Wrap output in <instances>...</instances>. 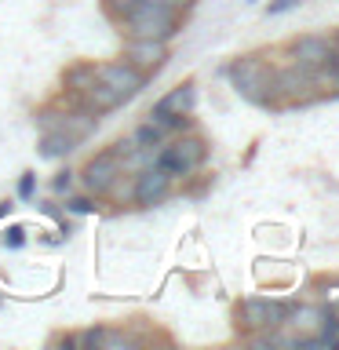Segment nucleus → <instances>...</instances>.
<instances>
[{
	"label": "nucleus",
	"mask_w": 339,
	"mask_h": 350,
	"mask_svg": "<svg viewBox=\"0 0 339 350\" xmlns=\"http://www.w3.org/2000/svg\"><path fill=\"white\" fill-rule=\"evenodd\" d=\"M124 37H153V40H172L182 29V11L157 4V0H135L124 18L117 22Z\"/></svg>",
	"instance_id": "1"
},
{
	"label": "nucleus",
	"mask_w": 339,
	"mask_h": 350,
	"mask_svg": "<svg viewBox=\"0 0 339 350\" xmlns=\"http://www.w3.org/2000/svg\"><path fill=\"white\" fill-rule=\"evenodd\" d=\"M321 103L314 84V73L299 62H284L273 66V81H270V109H295V106H314Z\"/></svg>",
	"instance_id": "2"
},
{
	"label": "nucleus",
	"mask_w": 339,
	"mask_h": 350,
	"mask_svg": "<svg viewBox=\"0 0 339 350\" xmlns=\"http://www.w3.org/2000/svg\"><path fill=\"white\" fill-rule=\"evenodd\" d=\"M226 81L230 88L252 106L270 109V81H273V62H267L262 55H241L226 66Z\"/></svg>",
	"instance_id": "3"
},
{
	"label": "nucleus",
	"mask_w": 339,
	"mask_h": 350,
	"mask_svg": "<svg viewBox=\"0 0 339 350\" xmlns=\"http://www.w3.org/2000/svg\"><path fill=\"white\" fill-rule=\"evenodd\" d=\"M208 161V146L201 135H179L175 142H168V146L153 150V164L157 168H164L172 175V179H190V175L201 172V164Z\"/></svg>",
	"instance_id": "4"
},
{
	"label": "nucleus",
	"mask_w": 339,
	"mask_h": 350,
	"mask_svg": "<svg viewBox=\"0 0 339 350\" xmlns=\"http://www.w3.org/2000/svg\"><path fill=\"white\" fill-rule=\"evenodd\" d=\"M193 106H197V84L186 81V84L172 88L164 98H157V103H153L150 120L164 131V135H172V131H186V128H190Z\"/></svg>",
	"instance_id": "5"
},
{
	"label": "nucleus",
	"mask_w": 339,
	"mask_h": 350,
	"mask_svg": "<svg viewBox=\"0 0 339 350\" xmlns=\"http://www.w3.org/2000/svg\"><path fill=\"white\" fill-rule=\"evenodd\" d=\"M288 317V303L284 299H267V295H248L237 303V332L259 336L270 328H281Z\"/></svg>",
	"instance_id": "6"
},
{
	"label": "nucleus",
	"mask_w": 339,
	"mask_h": 350,
	"mask_svg": "<svg viewBox=\"0 0 339 350\" xmlns=\"http://www.w3.org/2000/svg\"><path fill=\"white\" fill-rule=\"evenodd\" d=\"M81 186L87 193H95V197H109V190H113V183L124 175V164H120V157L113 150H103V153H95L92 161L84 164L81 172Z\"/></svg>",
	"instance_id": "7"
},
{
	"label": "nucleus",
	"mask_w": 339,
	"mask_h": 350,
	"mask_svg": "<svg viewBox=\"0 0 339 350\" xmlns=\"http://www.w3.org/2000/svg\"><path fill=\"white\" fill-rule=\"evenodd\" d=\"M172 175L157 168V164H146V168H139V172H131V201H135L139 208H153V204H161L164 197L172 193Z\"/></svg>",
	"instance_id": "8"
},
{
	"label": "nucleus",
	"mask_w": 339,
	"mask_h": 350,
	"mask_svg": "<svg viewBox=\"0 0 339 350\" xmlns=\"http://www.w3.org/2000/svg\"><path fill=\"white\" fill-rule=\"evenodd\" d=\"M95 77L103 81L109 92H117L120 98H131V95H139L142 88H146V81L150 77L142 73V70H135L131 62H124V59H113V62H95Z\"/></svg>",
	"instance_id": "9"
},
{
	"label": "nucleus",
	"mask_w": 339,
	"mask_h": 350,
	"mask_svg": "<svg viewBox=\"0 0 339 350\" xmlns=\"http://www.w3.org/2000/svg\"><path fill=\"white\" fill-rule=\"evenodd\" d=\"M168 59H172L168 40H153V37H128L124 40V62H131L146 77H153Z\"/></svg>",
	"instance_id": "10"
},
{
	"label": "nucleus",
	"mask_w": 339,
	"mask_h": 350,
	"mask_svg": "<svg viewBox=\"0 0 339 350\" xmlns=\"http://www.w3.org/2000/svg\"><path fill=\"white\" fill-rule=\"evenodd\" d=\"M288 59L306 66V70H317V66H325L328 59H332V44H328V37H317V33H299V37L288 40Z\"/></svg>",
	"instance_id": "11"
},
{
	"label": "nucleus",
	"mask_w": 339,
	"mask_h": 350,
	"mask_svg": "<svg viewBox=\"0 0 339 350\" xmlns=\"http://www.w3.org/2000/svg\"><path fill=\"white\" fill-rule=\"evenodd\" d=\"M284 325H292L295 339H310L321 332V325H325V306H310V303H303V306H288V317H284Z\"/></svg>",
	"instance_id": "12"
},
{
	"label": "nucleus",
	"mask_w": 339,
	"mask_h": 350,
	"mask_svg": "<svg viewBox=\"0 0 339 350\" xmlns=\"http://www.w3.org/2000/svg\"><path fill=\"white\" fill-rule=\"evenodd\" d=\"M77 146H81V142L70 139V135H62V131H40L37 153H40L44 161H62V157H70Z\"/></svg>",
	"instance_id": "13"
},
{
	"label": "nucleus",
	"mask_w": 339,
	"mask_h": 350,
	"mask_svg": "<svg viewBox=\"0 0 339 350\" xmlns=\"http://www.w3.org/2000/svg\"><path fill=\"white\" fill-rule=\"evenodd\" d=\"M66 212H70V215H95L98 212V197L95 193H66Z\"/></svg>",
	"instance_id": "14"
},
{
	"label": "nucleus",
	"mask_w": 339,
	"mask_h": 350,
	"mask_svg": "<svg viewBox=\"0 0 339 350\" xmlns=\"http://www.w3.org/2000/svg\"><path fill=\"white\" fill-rule=\"evenodd\" d=\"M131 142H135L139 150H157L164 142V131L153 124V120H142V124L135 128V135H131Z\"/></svg>",
	"instance_id": "15"
},
{
	"label": "nucleus",
	"mask_w": 339,
	"mask_h": 350,
	"mask_svg": "<svg viewBox=\"0 0 339 350\" xmlns=\"http://www.w3.org/2000/svg\"><path fill=\"white\" fill-rule=\"evenodd\" d=\"M22 245H26V226L22 223H11L4 234H0V248H8V252H18Z\"/></svg>",
	"instance_id": "16"
},
{
	"label": "nucleus",
	"mask_w": 339,
	"mask_h": 350,
	"mask_svg": "<svg viewBox=\"0 0 339 350\" xmlns=\"http://www.w3.org/2000/svg\"><path fill=\"white\" fill-rule=\"evenodd\" d=\"M15 197H18V201H33V197H37V172H22L18 175Z\"/></svg>",
	"instance_id": "17"
},
{
	"label": "nucleus",
	"mask_w": 339,
	"mask_h": 350,
	"mask_svg": "<svg viewBox=\"0 0 339 350\" xmlns=\"http://www.w3.org/2000/svg\"><path fill=\"white\" fill-rule=\"evenodd\" d=\"M73 183H77V172L62 168V172H55V179H51V190L62 197V193H70V190H73Z\"/></svg>",
	"instance_id": "18"
},
{
	"label": "nucleus",
	"mask_w": 339,
	"mask_h": 350,
	"mask_svg": "<svg viewBox=\"0 0 339 350\" xmlns=\"http://www.w3.org/2000/svg\"><path fill=\"white\" fill-rule=\"evenodd\" d=\"M98 347H109V350L113 347H131V339L124 332H117V328H103V343Z\"/></svg>",
	"instance_id": "19"
},
{
	"label": "nucleus",
	"mask_w": 339,
	"mask_h": 350,
	"mask_svg": "<svg viewBox=\"0 0 339 350\" xmlns=\"http://www.w3.org/2000/svg\"><path fill=\"white\" fill-rule=\"evenodd\" d=\"M131 4H135V0H103V8H106V15H109V18H113V22H120V18H124V11H128Z\"/></svg>",
	"instance_id": "20"
},
{
	"label": "nucleus",
	"mask_w": 339,
	"mask_h": 350,
	"mask_svg": "<svg viewBox=\"0 0 339 350\" xmlns=\"http://www.w3.org/2000/svg\"><path fill=\"white\" fill-rule=\"evenodd\" d=\"M303 0H270L267 4V15H284V11H292V8H299Z\"/></svg>",
	"instance_id": "21"
},
{
	"label": "nucleus",
	"mask_w": 339,
	"mask_h": 350,
	"mask_svg": "<svg viewBox=\"0 0 339 350\" xmlns=\"http://www.w3.org/2000/svg\"><path fill=\"white\" fill-rule=\"evenodd\" d=\"M157 4H168V8H179V11H186V8H193V0H157Z\"/></svg>",
	"instance_id": "22"
},
{
	"label": "nucleus",
	"mask_w": 339,
	"mask_h": 350,
	"mask_svg": "<svg viewBox=\"0 0 339 350\" xmlns=\"http://www.w3.org/2000/svg\"><path fill=\"white\" fill-rule=\"evenodd\" d=\"M325 299H328V306H339V284H332V288L325 292Z\"/></svg>",
	"instance_id": "23"
},
{
	"label": "nucleus",
	"mask_w": 339,
	"mask_h": 350,
	"mask_svg": "<svg viewBox=\"0 0 339 350\" xmlns=\"http://www.w3.org/2000/svg\"><path fill=\"white\" fill-rule=\"evenodd\" d=\"M328 44H332V55H336V59H339V29L332 33V37H328Z\"/></svg>",
	"instance_id": "24"
},
{
	"label": "nucleus",
	"mask_w": 339,
	"mask_h": 350,
	"mask_svg": "<svg viewBox=\"0 0 339 350\" xmlns=\"http://www.w3.org/2000/svg\"><path fill=\"white\" fill-rule=\"evenodd\" d=\"M11 208H15L11 201H0V219H4V215H11Z\"/></svg>",
	"instance_id": "25"
}]
</instances>
